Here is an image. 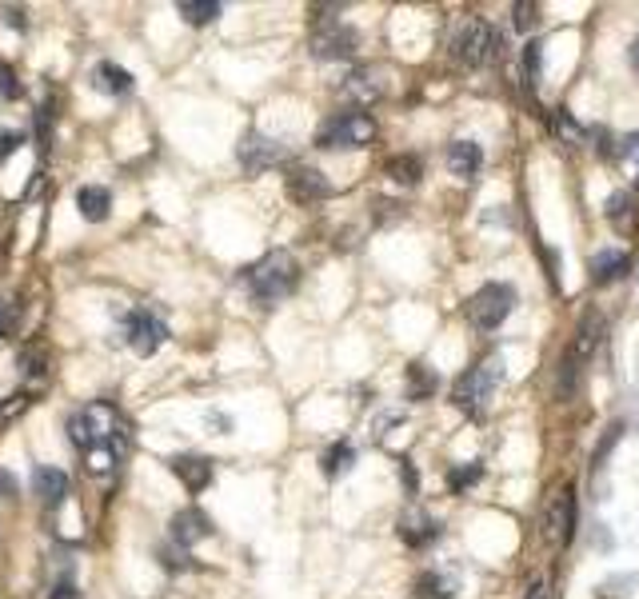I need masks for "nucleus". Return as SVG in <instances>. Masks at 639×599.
<instances>
[{"label": "nucleus", "mask_w": 639, "mask_h": 599, "mask_svg": "<svg viewBox=\"0 0 639 599\" xmlns=\"http://www.w3.org/2000/svg\"><path fill=\"white\" fill-rule=\"evenodd\" d=\"M68 439L76 452L88 447H128V419L120 416L116 404L108 399H93L68 419Z\"/></svg>", "instance_id": "obj_1"}, {"label": "nucleus", "mask_w": 639, "mask_h": 599, "mask_svg": "<svg viewBox=\"0 0 639 599\" xmlns=\"http://www.w3.org/2000/svg\"><path fill=\"white\" fill-rule=\"evenodd\" d=\"M296 280H300V264H296L292 252H284V248L260 256L256 264L244 272L248 292H252V300H260V304H276V300H284L296 288Z\"/></svg>", "instance_id": "obj_2"}, {"label": "nucleus", "mask_w": 639, "mask_h": 599, "mask_svg": "<svg viewBox=\"0 0 639 599\" xmlns=\"http://www.w3.org/2000/svg\"><path fill=\"white\" fill-rule=\"evenodd\" d=\"M499 376H504V359H499V356L479 359V364H472L464 376L456 379V388H452V404H456V408H464L467 416H479V412L487 408V399H492L496 384H499Z\"/></svg>", "instance_id": "obj_3"}, {"label": "nucleus", "mask_w": 639, "mask_h": 599, "mask_svg": "<svg viewBox=\"0 0 639 599\" xmlns=\"http://www.w3.org/2000/svg\"><path fill=\"white\" fill-rule=\"evenodd\" d=\"M499 53V33L487 20H479V16H467V20H459L456 25V33H452V56L459 60V64H467V68H484V64H492Z\"/></svg>", "instance_id": "obj_4"}, {"label": "nucleus", "mask_w": 639, "mask_h": 599, "mask_svg": "<svg viewBox=\"0 0 639 599\" xmlns=\"http://www.w3.org/2000/svg\"><path fill=\"white\" fill-rule=\"evenodd\" d=\"M376 140V120L368 113H339L316 133V148L339 152V148H368Z\"/></svg>", "instance_id": "obj_5"}, {"label": "nucleus", "mask_w": 639, "mask_h": 599, "mask_svg": "<svg viewBox=\"0 0 639 599\" xmlns=\"http://www.w3.org/2000/svg\"><path fill=\"white\" fill-rule=\"evenodd\" d=\"M516 308V288L512 284H484L479 292L467 300V319L479 332H496Z\"/></svg>", "instance_id": "obj_6"}, {"label": "nucleus", "mask_w": 639, "mask_h": 599, "mask_svg": "<svg viewBox=\"0 0 639 599\" xmlns=\"http://www.w3.org/2000/svg\"><path fill=\"white\" fill-rule=\"evenodd\" d=\"M164 339H168V328L156 312L133 308V312L124 316V344L133 348L136 356H156L160 348H164Z\"/></svg>", "instance_id": "obj_7"}, {"label": "nucleus", "mask_w": 639, "mask_h": 599, "mask_svg": "<svg viewBox=\"0 0 639 599\" xmlns=\"http://www.w3.org/2000/svg\"><path fill=\"white\" fill-rule=\"evenodd\" d=\"M236 160L244 164V172H268V168L284 164L288 148L272 136H260V133H244L236 144Z\"/></svg>", "instance_id": "obj_8"}, {"label": "nucleus", "mask_w": 639, "mask_h": 599, "mask_svg": "<svg viewBox=\"0 0 639 599\" xmlns=\"http://www.w3.org/2000/svg\"><path fill=\"white\" fill-rule=\"evenodd\" d=\"M575 492L572 487H559V492L547 499V507H544V535L552 539V544H572V535H575Z\"/></svg>", "instance_id": "obj_9"}, {"label": "nucleus", "mask_w": 639, "mask_h": 599, "mask_svg": "<svg viewBox=\"0 0 639 599\" xmlns=\"http://www.w3.org/2000/svg\"><path fill=\"white\" fill-rule=\"evenodd\" d=\"M356 44H359L356 28L339 25V20H328V25H320L312 33V56L320 60H344L356 53Z\"/></svg>", "instance_id": "obj_10"}, {"label": "nucleus", "mask_w": 639, "mask_h": 599, "mask_svg": "<svg viewBox=\"0 0 639 599\" xmlns=\"http://www.w3.org/2000/svg\"><path fill=\"white\" fill-rule=\"evenodd\" d=\"M288 192H292V200H300V204H316V200L332 196V180L320 172V168H292Z\"/></svg>", "instance_id": "obj_11"}, {"label": "nucleus", "mask_w": 639, "mask_h": 599, "mask_svg": "<svg viewBox=\"0 0 639 599\" xmlns=\"http://www.w3.org/2000/svg\"><path fill=\"white\" fill-rule=\"evenodd\" d=\"M399 539H404L408 547H428L432 539H439V519H432L424 512V507H408L404 516H399Z\"/></svg>", "instance_id": "obj_12"}, {"label": "nucleus", "mask_w": 639, "mask_h": 599, "mask_svg": "<svg viewBox=\"0 0 639 599\" xmlns=\"http://www.w3.org/2000/svg\"><path fill=\"white\" fill-rule=\"evenodd\" d=\"M168 527H172V544H180V547H192V544H200V539L212 535V519L200 512V507H184V512H176Z\"/></svg>", "instance_id": "obj_13"}, {"label": "nucleus", "mask_w": 639, "mask_h": 599, "mask_svg": "<svg viewBox=\"0 0 639 599\" xmlns=\"http://www.w3.org/2000/svg\"><path fill=\"white\" fill-rule=\"evenodd\" d=\"M168 467H172V476L188 492H204L212 484V459H204V456H172Z\"/></svg>", "instance_id": "obj_14"}, {"label": "nucleus", "mask_w": 639, "mask_h": 599, "mask_svg": "<svg viewBox=\"0 0 639 599\" xmlns=\"http://www.w3.org/2000/svg\"><path fill=\"white\" fill-rule=\"evenodd\" d=\"M339 96L352 100L356 108H368V104H376V100L384 96V84H379V76L372 73V68H356V73L339 84Z\"/></svg>", "instance_id": "obj_15"}, {"label": "nucleus", "mask_w": 639, "mask_h": 599, "mask_svg": "<svg viewBox=\"0 0 639 599\" xmlns=\"http://www.w3.org/2000/svg\"><path fill=\"white\" fill-rule=\"evenodd\" d=\"M447 168L459 180H476L484 168V148L476 140H456V144H447Z\"/></svg>", "instance_id": "obj_16"}, {"label": "nucleus", "mask_w": 639, "mask_h": 599, "mask_svg": "<svg viewBox=\"0 0 639 599\" xmlns=\"http://www.w3.org/2000/svg\"><path fill=\"white\" fill-rule=\"evenodd\" d=\"M632 268V256L619 252V248H604V252H595L592 260H587V272H592V284H615L619 276Z\"/></svg>", "instance_id": "obj_17"}, {"label": "nucleus", "mask_w": 639, "mask_h": 599, "mask_svg": "<svg viewBox=\"0 0 639 599\" xmlns=\"http://www.w3.org/2000/svg\"><path fill=\"white\" fill-rule=\"evenodd\" d=\"M93 88L104 96H128L133 93V73L128 68H120L116 60H100L93 68Z\"/></svg>", "instance_id": "obj_18"}, {"label": "nucleus", "mask_w": 639, "mask_h": 599, "mask_svg": "<svg viewBox=\"0 0 639 599\" xmlns=\"http://www.w3.org/2000/svg\"><path fill=\"white\" fill-rule=\"evenodd\" d=\"M33 492L40 496L44 507H60L68 496V476L60 467H36L33 472Z\"/></svg>", "instance_id": "obj_19"}, {"label": "nucleus", "mask_w": 639, "mask_h": 599, "mask_svg": "<svg viewBox=\"0 0 639 599\" xmlns=\"http://www.w3.org/2000/svg\"><path fill=\"white\" fill-rule=\"evenodd\" d=\"M599 336H604V316H599V312H587L584 324H579V332H575V344L567 348V356H572L575 364H587V359H592V352L599 348Z\"/></svg>", "instance_id": "obj_20"}, {"label": "nucleus", "mask_w": 639, "mask_h": 599, "mask_svg": "<svg viewBox=\"0 0 639 599\" xmlns=\"http://www.w3.org/2000/svg\"><path fill=\"white\" fill-rule=\"evenodd\" d=\"M604 212H607V220H612L619 232H627V236H632L635 228H639V208H635L632 192H615V196H607Z\"/></svg>", "instance_id": "obj_21"}, {"label": "nucleus", "mask_w": 639, "mask_h": 599, "mask_svg": "<svg viewBox=\"0 0 639 599\" xmlns=\"http://www.w3.org/2000/svg\"><path fill=\"white\" fill-rule=\"evenodd\" d=\"M128 447H88V452H80V464H84L88 476H113L120 464H124Z\"/></svg>", "instance_id": "obj_22"}, {"label": "nucleus", "mask_w": 639, "mask_h": 599, "mask_svg": "<svg viewBox=\"0 0 639 599\" xmlns=\"http://www.w3.org/2000/svg\"><path fill=\"white\" fill-rule=\"evenodd\" d=\"M76 208H80V216H84L88 224H100V220L108 216V208H113V196H108V188L84 184L76 192Z\"/></svg>", "instance_id": "obj_23"}, {"label": "nucleus", "mask_w": 639, "mask_h": 599, "mask_svg": "<svg viewBox=\"0 0 639 599\" xmlns=\"http://www.w3.org/2000/svg\"><path fill=\"white\" fill-rule=\"evenodd\" d=\"M224 13V5H216V0H176V16H184L188 25H212V20Z\"/></svg>", "instance_id": "obj_24"}, {"label": "nucleus", "mask_w": 639, "mask_h": 599, "mask_svg": "<svg viewBox=\"0 0 639 599\" xmlns=\"http://www.w3.org/2000/svg\"><path fill=\"white\" fill-rule=\"evenodd\" d=\"M352 464H356V447L348 444V439H339V444H332V447L324 452V476H328V479L348 476V472H352Z\"/></svg>", "instance_id": "obj_25"}, {"label": "nucleus", "mask_w": 639, "mask_h": 599, "mask_svg": "<svg viewBox=\"0 0 639 599\" xmlns=\"http://www.w3.org/2000/svg\"><path fill=\"white\" fill-rule=\"evenodd\" d=\"M436 388H439V379H436L432 368L408 364V399H428V396H436Z\"/></svg>", "instance_id": "obj_26"}, {"label": "nucleus", "mask_w": 639, "mask_h": 599, "mask_svg": "<svg viewBox=\"0 0 639 599\" xmlns=\"http://www.w3.org/2000/svg\"><path fill=\"white\" fill-rule=\"evenodd\" d=\"M384 172L392 176L396 184L412 188V184H419V176H424V164H419V156H392V160H388Z\"/></svg>", "instance_id": "obj_27"}, {"label": "nucleus", "mask_w": 639, "mask_h": 599, "mask_svg": "<svg viewBox=\"0 0 639 599\" xmlns=\"http://www.w3.org/2000/svg\"><path fill=\"white\" fill-rule=\"evenodd\" d=\"M479 479H484V464H456L452 472H447V487H452V492H467V487L472 484H479Z\"/></svg>", "instance_id": "obj_28"}, {"label": "nucleus", "mask_w": 639, "mask_h": 599, "mask_svg": "<svg viewBox=\"0 0 639 599\" xmlns=\"http://www.w3.org/2000/svg\"><path fill=\"white\" fill-rule=\"evenodd\" d=\"M16 368H20V376L25 379H44V372H48V359H44V352H40V348H25V352H20V359H16Z\"/></svg>", "instance_id": "obj_29"}, {"label": "nucleus", "mask_w": 639, "mask_h": 599, "mask_svg": "<svg viewBox=\"0 0 639 599\" xmlns=\"http://www.w3.org/2000/svg\"><path fill=\"white\" fill-rule=\"evenodd\" d=\"M552 128H555L559 140H567V144H579V140H584V128L575 124L567 108H555V113H552Z\"/></svg>", "instance_id": "obj_30"}, {"label": "nucleus", "mask_w": 639, "mask_h": 599, "mask_svg": "<svg viewBox=\"0 0 639 599\" xmlns=\"http://www.w3.org/2000/svg\"><path fill=\"white\" fill-rule=\"evenodd\" d=\"M28 404H33V396H28V392H13V396L0 399V427L13 424L16 416H25V412H28Z\"/></svg>", "instance_id": "obj_31"}, {"label": "nucleus", "mask_w": 639, "mask_h": 599, "mask_svg": "<svg viewBox=\"0 0 639 599\" xmlns=\"http://www.w3.org/2000/svg\"><path fill=\"white\" fill-rule=\"evenodd\" d=\"M419 595H439V599H447V595H456V584L447 575H436V572H428V575H419Z\"/></svg>", "instance_id": "obj_32"}, {"label": "nucleus", "mask_w": 639, "mask_h": 599, "mask_svg": "<svg viewBox=\"0 0 639 599\" xmlns=\"http://www.w3.org/2000/svg\"><path fill=\"white\" fill-rule=\"evenodd\" d=\"M619 436H624V424H615V427H607V436L604 439H599V444H595V456H592V472L599 476V472H604V459L607 456H612V447L619 444Z\"/></svg>", "instance_id": "obj_33"}, {"label": "nucleus", "mask_w": 639, "mask_h": 599, "mask_svg": "<svg viewBox=\"0 0 639 599\" xmlns=\"http://www.w3.org/2000/svg\"><path fill=\"white\" fill-rule=\"evenodd\" d=\"M160 564H164L168 572H188V567H192V555L180 544H168V547H160Z\"/></svg>", "instance_id": "obj_34"}, {"label": "nucleus", "mask_w": 639, "mask_h": 599, "mask_svg": "<svg viewBox=\"0 0 639 599\" xmlns=\"http://www.w3.org/2000/svg\"><path fill=\"white\" fill-rule=\"evenodd\" d=\"M0 96H5V100H16L20 96V80H16V73H13V64H8V60H0Z\"/></svg>", "instance_id": "obj_35"}, {"label": "nucleus", "mask_w": 639, "mask_h": 599, "mask_svg": "<svg viewBox=\"0 0 639 599\" xmlns=\"http://www.w3.org/2000/svg\"><path fill=\"white\" fill-rule=\"evenodd\" d=\"M512 13H516V28H519V33H527V28L536 25V13H539V8H536V5H527V0H524V5H516Z\"/></svg>", "instance_id": "obj_36"}, {"label": "nucleus", "mask_w": 639, "mask_h": 599, "mask_svg": "<svg viewBox=\"0 0 639 599\" xmlns=\"http://www.w3.org/2000/svg\"><path fill=\"white\" fill-rule=\"evenodd\" d=\"M20 144H25V136H20V133H0V164H5Z\"/></svg>", "instance_id": "obj_37"}, {"label": "nucleus", "mask_w": 639, "mask_h": 599, "mask_svg": "<svg viewBox=\"0 0 639 599\" xmlns=\"http://www.w3.org/2000/svg\"><path fill=\"white\" fill-rule=\"evenodd\" d=\"M539 40H532V44H527V53H524V64H527V80H532L536 84V76H539Z\"/></svg>", "instance_id": "obj_38"}, {"label": "nucleus", "mask_w": 639, "mask_h": 599, "mask_svg": "<svg viewBox=\"0 0 639 599\" xmlns=\"http://www.w3.org/2000/svg\"><path fill=\"white\" fill-rule=\"evenodd\" d=\"M615 152H619V156H627V160H632V164L639 168V136H627L624 144L615 148Z\"/></svg>", "instance_id": "obj_39"}, {"label": "nucleus", "mask_w": 639, "mask_h": 599, "mask_svg": "<svg viewBox=\"0 0 639 599\" xmlns=\"http://www.w3.org/2000/svg\"><path fill=\"white\" fill-rule=\"evenodd\" d=\"M5 25H8V28H20V33H25V28H28L25 8H5Z\"/></svg>", "instance_id": "obj_40"}, {"label": "nucleus", "mask_w": 639, "mask_h": 599, "mask_svg": "<svg viewBox=\"0 0 639 599\" xmlns=\"http://www.w3.org/2000/svg\"><path fill=\"white\" fill-rule=\"evenodd\" d=\"M399 479H404V487H408V492H416V487H419V476H416V467L408 464V459H404V464H399Z\"/></svg>", "instance_id": "obj_41"}, {"label": "nucleus", "mask_w": 639, "mask_h": 599, "mask_svg": "<svg viewBox=\"0 0 639 599\" xmlns=\"http://www.w3.org/2000/svg\"><path fill=\"white\" fill-rule=\"evenodd\" d=\"M48 599H76V587L68 584V579H60V584H53V592H48Z\"/></svg>", "instance_id": "obj_42"}, {"label": "nucleus", "mask_w": 639, "mask_h": 599, "mask_svg": "<svg viewBox=\"0 0 639 599\" xmlns=\"http://www.w3.org/2000/svg\"><path fill=\"white\" fill-rule=\"evenodd\" d=\"M527 599H552V584H547V579H536V584L527 587Z\"/></svg>", "instance_id": "obj_43"}, {"label": "nucleus", "mask_w": 639, "mask_h": 599, "mask_svg": "<svg viewBox=\"0 0 639 599\" xmlns=\"http://www.w3.org/2000/svg\"><path fill=\"white\" fill-rule=\"evenodd\" d=\"M8 492H13V479H8L5 472H0V496H5V499H8Z\"/></svg>", "instance_id": "obj_44"}, {"label": "nucleus", "mask_w": 639, "mask_h": 599, "mask_svg": "<svg viewBox=\"0 0 639 599\" xmlns=\"http://www.w3.org/2000/svg\"><path fill=\"white\" fill-rule=\"evenodd\" d=\"M627 56H632V64H635V68H639V36H635V40H632V48H627Z\"/></svg>", "instance_id": "obj_45"}]
</instances>
